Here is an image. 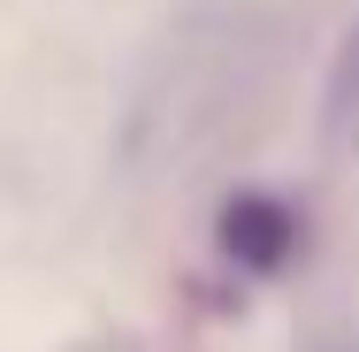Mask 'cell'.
I'll return each instance as SVG.
<instances>
[{
	"label": "cell",
	"mask_w": 359,
	"mask_h": 352,
	"mask_svg": "<svg viewBox=\"0 0 359 352\" xmlns=\"http://www.w3.org/2000/svg\"><path fill=\"white\" fill-rule=\"evenodd\" d=\"M222 245L237 261H252V268H283L290 253H298V214L283 200H268V192H245V200H229V214H222Z\"/></svg>",
	"instance_id": "obj_1"
},
{
	"label": "cell",
	"mask_w": 359,
	"mask_h": 352,
	"mask_svg": "<svg viewBox=\"0 0 359 352\" xmlns=\"http://www.w3.org/2000/svg\"><path fill=\"white\" fill-rule=\"evenodd\" d=\"M329 138L359 145V23L337 46V70H329Z\"/></svg>",
	"instance_id": "obj_2"
},
{
	"label": "cell",
	"mask_w": 359,
	"mask_h": 352,
	"mask_svg": "<svg viewBox=\"0 0 359 352\" xmlns=\"http://www.w3.org/2000/svg\"><path fill=\"white\" fill-rule=\"evenodd\" d=\"M344 352H359V345H344Z\"/></svg>",
	"instance_id": "obj_3"
}]
</instances>
